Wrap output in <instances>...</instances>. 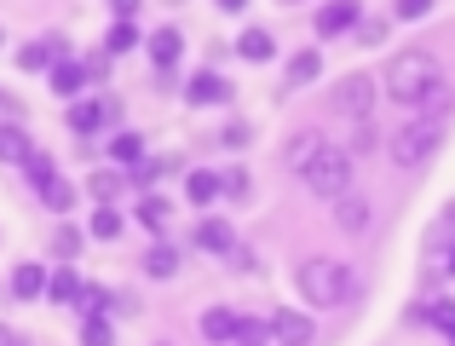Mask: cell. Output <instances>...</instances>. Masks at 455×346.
<instances>
[{"label": "cell", "instance_id": "6da1fadb", "mask_svg": "<svg viewBox=\"0 0 455 346\" xmlns=\"http://www.w3.org/2000/svg\"><path fill=\"white\" fill-rule=\"evenodd\" d=\"M380 87L398 110H415V116H444L450 104V81L433 52H392L380 64Z\"/></svg>", "mask_w": 455, "mask_h": 346}, {"label": "cell", "instance_id": "7a4b0ae2", "mask_svg": "<svg viewBox=\"0 0 455 346\" xmlns=\"http://www.w3.org/2000/svg\"><path fill=\"white\" fill-rule=\"evenodd\" d=\"M294 289H300L306 306L334 312V306H346L357 294V271L334 254H311V260H300V271H294Z\"/></svg>", "mask_w": 455, "mask_h": 346}, {"label": "cell", "instance_id": "3957f363", "mask_svg": "<svg viewBox=\"0 0 455 346\" xmlns=\"http://www.w3.org/2000/svg\"><path fill=\"white\" fill-rule=\"evenodd\" d=\"M444 133H450L444 116H415V122H403L398 133L387 139V157L398 162V168H421V162H433V157H438Z\"/></svg>", "mask_w": 455, "mask_h": 346}, {"label": "cell", "instance_id": "277c9868", "mask_svg": "<svg viewBox=\"0 0 455 346\" xmlns=\"http://www.w3.org/2000/svg\"><path fill=\"white\" fill-rule=\"evenodd\" d=\"M300 179H306L311 197H329L334 202V197H346V190H352V157H346L340 145H323L317 157L300 168Z\"/></svg>", "mask_w": 455, "mask_h": 346}, {"label": "cell", "instance_id": "5b68a950", "mask_svg": "<svg viewBox=\"0 0 455 346\" xmlns=\"http://www.w3.org/2000/svg\"><path fill=\"white\" fill-rule=\"evenodd\" d=\"M334 99H340V110L352 116V122H369V116H375V76H363V69H357V76H346Z\"/></svg>", "mask_w": 455, "mask_h": 346}, {"label": "cell", "instance_id": "8992f818", "mask_svg": "<svg viewBox=\"0 0 455 346\" xmlns=\"http://www.w3.org/2000/svg\"><path fill=\"white\" fill-rule=\"evenodd\" d=\"M334 225H340L346 237H363L369 225H375V202H369L363 190H346V197H334Z\"/></svg>", "mask_w": 455, "mask_h": 346}, {"label": "cell", "instance_id": "52a82bcc", "mask_svg": "<svg viewBox=\"0 0 455 346\" xmlns=\"http://www.w3.org/2000/svg\"><path fill=\"white\" fill-rule=\"evenodd\" d=\"M266 329H271L277 346H311V341H317V324H311L306 312H271Z\"/></svg>", "mask_w": 455, "mask_h": 346}, {"label": "cell", "instance_id": "ba28073f", "mask_svg": "<svg viewBox=\"0 0 455 346\" xmlns=\"http://www.w3.org/2000/svg\"><path fill=\"white\" fill-rule=\"evenodd\" d=\"M64 35H41V41H29L18 52V69H29V76H41V69H52V64H64Z\"/></svg>", "mask_w": 455, "mask_h": 346}, {"label": "cell", "instance_id": "9c48e42d", "mask_svg": "<svg viewBox=\"0 0 455 346\" xmlns=\"http://www.w3.org/2000/svg\"><path fill=\"white\" fill-rule=\"evenodd\" d=\"M185 99L190 104H225V99H231V81H225L220 69H196L190 87H185Z\"/></svg>", "mask_w": 455, "mask_h": 346}, {"label": "cell", "instance_id": "30bf717a", "mask_svg": "<svg viewBox=\"0 0 455 346\" xmlns=\"http://www.w3.org/2000/svg\"><path fill=\"white\" fill-rule=\"evenodd\" d=\"M236 318H243V312H231V306H208V312H202V341L231 346L236 341Z\"/></svg>", "mask_w": 455, "mask_h": 346}, {"label": "cell", "instance_id": "8fae6325", "mask_svg": "<svg viewBox=\"0 0 455 346\" xmlns=\"http://www.w3.org/2000/svg\"><path fill=\"white\" fill-rule=\"evenodd\" d=\"M196 248L202 254H236V231L225 220H202L196 225Z\"/></svg>", "mask_w": 455, "mask_h": 346}, {"label": "cell", "instance_id": "7c38bea8", "mask_svg": "<svg viewBox=\"0 0 455 346\" xmlns=\"http://www.w3.org/2000/svg\"><path fill=\"white\" fill-rule=\"evenodd\" d=\"M145 46H150V58H156V69H173V64H179V52H185V35H179V29H173V23H167V29H156V35H150V41H145Z\"/></svg>", "mask_w": 455, "mask_h": 346}, {"label": "cell", "instance_id": "4fadbf2b", "mask_svg": "<svg viewBox=\"0 0 455 346\" xmlns=\"http://www.w3.org/2000/svg\"><path fill=\"white\" fill-rule=\"evenodd\" d=\"M363 23V12L352 6V0H340V6H323L317 12V35H346V29H357Z\"/></svg>", "mask_w": 455, "mask_h": 346}, {"label": "cell", "instance_id": "5bb4252c", "mask_svg": "<svg viewBox=\"0 0 455 346\" xmlns=\"http://www.w3.org/2000/svg\"><path fill=\"white\" fill-rule=\"evenodd\" d=\"M35 294H46V271L35 266V260L12 266V301H35Z\"/></svg>", "mask_w": 455, "mask_h": 346}, {"label": "cell", "instance_id": "9a60e30c", "mask_svg": "<svg viewBox=\"0 0 455 346\" xmlns=\"http://www.w3.org/2000/svg\"><path fill=\"white\" fill-rule=\"evenodd\" d=\"M236 52H243L248 64H271V58H277V35H271V29H243Z\"/></svg>", "mask_w": 455, "mask_h": 346}, {"label": "cell", "instance_id": "2e32d148", "mask_svg": "<svg viewBox=\"0 0 455 346\" xmlns=\"http://www.w3.org/2000/svg\"><path fill=\"white\" fill-rule=\"evenodd\" d=\"M46 76H52V93H64V99H76V93L87 87V64H81V58H64V64H52Z\"/></svg>", "mask_w": 455, "mask_h": 346}, {"label": "cell", "instance_id": "e0dca14e", "mask_svg": "<svg viewBox=\"0 0 455 346\" xmlns=\"http://www.w3.org/2000/svg\"><path fill=\"white\" fill-rule=\"evenodd\" d=\"M64 122H69V133H99V122H104V104H92V99H81V104H69L64 110Z\"/></svg>", "mask_w": 455, "mask_h": 346}, {"label": "cell", "instance_id": "ac0fdd59", "mask_svg": "<svg viewBox=\"0 0 455 346\" xmlns=\"http://www.w3.org/2000/svg\"><path fill=\"white\" fill-rule=\"evenodd\" d=\"M185 197L196 202V208H208V202L220 197V173H213V168H196V173L185 179Z\"/></svg>", "mask_w": 455, "mask_h": 346}, {"label": "cell", "instance_id": "d6986e66", "mask_svg": "<svg viewBox=\"0 0 455 346\" xmlns=\"http://www.w3.org/2000/svg\"><path fill=\"white\" fill-rule=\"evenodd\" d=\"M41 202H46L52 213H69V208H76V185H69L64 173H58V179H46V185H41Z\"/></svg>", "mask_w": 455, "mask_h": 346}, {"label": "cell", "instance_id": "ffe728a7", "mask_svg": "<svg viewBox=\"0 0 455 346\" xmlns=\"http://www.w3.org/2000/svg\"><path fill=\"white\" fill-rule=\"evenodd\" d=\"M145 271H150V278H173V271H179V248L173 243L145 248Z\"/></svg>", "mask_w": 455, "mask_h": 346}, {"label": "cell", "instance_id": "44dd1931", "mask_svg": "<svg viewBox=\"0 0 455 346\" xmlns=\"http://www.w3.org/2000/svg\"><path fill=\"white\" fill-rule=\"evenodd\" d=\"M317 150H323V133H294V139H289V168L300 173L306 162L317 157Z\"/></svg>", "mask_w": 455, "mask_h": 346}, {"label": "cell", "instance_id": "7402d4cb", "mask_svg": "<svg viewBox=\"0 0 455 346\" xmlns=\"http://www.w3.org/2000/svg\"><path fill=\"white\" fill-rule=\"evenodd\" d=\"M29 133H23V127H0V162H23L29 157Z\"/></svg>", "mask_w": 455, "mask_h": 346}, {"label": "cell", "instance_id": "603a6c76", "mask_svg": "<svg viewBox=\"0 0 455 346\" xmlns=\"http://www.w3.org/2000/svg\"><path fill=\"white\" fill-rule=\"evenodd\" d=\"M231 346H271L266 318H236V341H231Z\"/></svg>", "mask_w": 455, "mask_h": 346}, {"label": "cell", "instance_id": "cb8c5ba5", "mask_svg": "<svg viewBox=\"0 0 455 346\" xmlns=\"http://www.w3.org/2000/svg\"><path fill=\"white\" fill-rule=\"evenodd\" d=\"M81 346H116V324L110 318H81Z\"/></svg>", "mask_w": 455, "mask_h": 346}, {"label": "cell", "instance_id": "d4e9b609", "mask_svg": "<svg viewBox=\"0 0 455 346\" xmlns=\"http://www.w3.org/2000/svg\"><path fill=\"white\" fill-rule=\"evenodd\" d=\"M23 173H29V185H35V190H41V185H46V179H58V162H52V157H46V150H29V157H23Z\"/></svg>", "mask_w": 455, "mask_h": 346}, {"label": "cell", "instance_id": "484cf974", "mask_svg": "<svg viewBox=\"0 0 455 346\" xmlns=\"http://www.w3.org/2000/svg\"><path fill=\"white\" fill-rule=\"evenodd\" d=\"M110 157L122 162V168H133V162L145 157V139H139V133H116V139H110Z\"/></svg>", "mask_w": 455, "mask_h": 346}, {"label": "cell", "instance_id": "4316f807", "mask_svg": "<svg viewBox=\"0 0 455 346\" xmlns=\"http://www.w3.org/2000/svg\"><path fill=\"white\" fill-rule=\"evenodd\" d=\"M122 185H127V179H122V173H110V168H104V173H92V179H87V190H92V197H99V202H104V208H110V202H116V197H122Z\"/></svg>", "mask_w": 455, "mask_h": 346}, {"label": "cell", "instance_id": "83f0119b", "mask_svg": "<svg viewBox=\"0 0 455 346\" xmlns=\"http://www.w3.org/2000/svg\"><path fill=\"white\" fill-rule=\"evenodd\" d=\"M46 294H52V301H64V306H76L81 301V278H76V271H58V278L46 283Z\"/></svg>", "mask_w": 455, "mask_h": 346}, {"label": "cell", "instance_id": "f1b7e54d", "mask_svg": "<svg viewBox=\"0 0 455 346\" xmlns=\"http://www.w3.org/2000/svg\"><path fill=\"white\" fill-rule=\"evenodd\" d=\"M317 69H323V58H317V52H300V58L289 64V81H294V87H300V81H317Z\"/></svg>", "mask_w": 455, "mask_h": 346}, {"label": "cell", "instance_id": "f546056e", "mask_svg": "<svg viewBox=\"0 0 455 346\" xmlns=\"http://www.w3.org/2000/svg\"><path fill=\"white\" fill-rule=\"evenodd\" d=\"M92 237H104V243H110V237H122V213H116V208H99V213H92Z\"/></svg>", "mask_w": 455, "mask_h": 346}, {"label": "cell", "instance_id": "4dcf8cb0", "mask_svg": "<svg viewBox=\"0 0 455 346\" xmlns=\"http://www.w3.org/2000/svg\"><path fill=\"white\" fill-rule=\"evenodd\" d=\"M104 46H110V52H133L139 29H133V23H110V41H104Z\"/></svg>", "mask_w": 455, "mask_h": 346}, {"label": "cell", "instance_id": "1f68e13d", "mask_svg": "<svg viewBox=\"0 0 455 346\" xmlns=\"http://www.w3.org/2000/svg\"><path fill=\"white\" fill-rule=\"evenodd\" d=\"M139 220H145L150 231H162V225H167V202L162 197H145V202H139Z\"/></svg>", "mask_w": 455, "mask_h": 346}, {"label": "cell", "instance_id": "d6a6232c", "mask_svg": "<svg viewBox=\"0 0 455 346\" xmlns=\"http://www.w3.org/2000/svg\"><path fill=\"white\" fill-rule=\"evenodd\" d=\"M76 248H81V231H76V225H58V237H52V254H58V260H69Z\"/></svg>", "mask_w": 455, "mask_h": 346}, {"label": "cell", "instance_id": "836d02e7", "mask_svg": "<svg viewBox=\"0 0 455 346\" xmlns=\"http://www.w3.org/2000/svg\"><path fill=\"white\" fill-rule=\"evenodd\" d=\"M220 190H225L231 202H248V173H243V168H231V173L220 179Z\"/></svg>", "mask_w": 455, "mask_h": 346}, {"label": "cell", "instance_id": "e575fe53", "mask_svg": "<svg viewBox=\"0 0 455 346\" xmlns=\"http://www.w3.org/2000/svg\"><path fill=\"white\" fill-rule=\"evenodd\" d=\"M375 145H380L375 122H357V133H352V150H357V157H363V150H375ZM352 150H346V157H352Z\"/></svg>", "mask_w": 455, "mask_h": 346}, {"label": "cell", "instance_id": "d590c367", "mask_svg": "<svg viewBox=\"0 0 455 346\" xmlns=\"http://www.w3.org/2000/svg\"><path fill=\"white\" fill-rule=\"evenodd\" d=\"M392 12H398V18H427V0H398Z\"/></svg>", "mask_w": 455, "mask_h": 346}, {"label": "cell", "instance_id": "8d00e7d4", "mask_svg": "<svg viewBox=\"0 0 455 346\" xmlns=\"http://www.w3.org/2000/svg\"><path fill=\"white\" fill-rule=\"evenodd\" d=\"M225 145L243 150V145H248V127H243V122H231V127H225Z\"/></svg>", "mask_w": 455, "mask_h": 346}, {"label": "cell", "instance_id": "74e56055", "mask_svg": "<svg viewBox=\"0 0 455 346\" xmlns=\"http://www.w3.org/2000/svg\"><path fill=\"white\" fill-rule=\"evenodd\" d=\"M0 346H23V335H6V329H0Z\"/></svg>", "mask_w": 455, "mask_h": 346}, {"label": "cell", "instance_id": "f35d334b", "mask_svg": "<svg viewBox=\"0 0 455 346\" xmlns=\"http://www.w3.org/2000/svg\"><path fill=\"white\" fill-rule=\"evenodd\" d=\"M444 266H450V271H455V243H450V254H444Z\"/></svg>", "mask_w": 455, "mask_h": 346}, {"label": "cell", "instance_id": "ab89813d", "mask_svg": "<svg viewBox=\"0 0 455 346\" xmlns=\"http://www.w3.org/2000/svg\"><path fill=\"white\" fill-rule=\"evenodd\" d=\"M444 335H450V341H455V324H450V329H444Z\"/></svg>", "mask_w": 455, "mask_h": 346}, {"label": "cell", "instance_id": "60d3db41", "mask_svg": "<svg viewBox=\"0 0 455 346\" xmlns=\"http://www.w3.org/2000/svg\"><path fill=\"white\" fill-rule=\"evenodd\" d=\"M162 346H167V341H162Z\"/></svg>", "mask_w": 455, "mask_h": 346}]
</instances>
